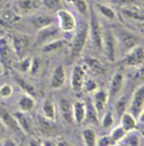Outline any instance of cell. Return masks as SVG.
<instances>
[{"mask_svg": "<svg viewBox=\"0 0 144 146\" xmlns=\"http://www.w3.org/2000/svg\"><path fill=\"white\" fill-rule=\"evenodd\" d=\"M117 45H118V51L121 54H127L132 48L140 45L141 38L138 34L133 31L126 29V27H118L113 30Z\"/></svg>", "mask_w": 144, "mask_h": 146, "instance_id": "6da1fadb", "label": "cell"}, {"mask_svg": "<svg viewBox=\"0 0 144 146\" xmlns=\"http://www.w3.org/2000/svg\"><path fill=\"white\" fill-rule=\"evenodd\" d=\"M102 51L108 61L115 62L118 58V45L115 37L113 30L104 29L103 31V40H102Z\"/></svg>", "mask_w": 144, "mask_h": 146, "instance_id": "7a4b0ae2", "label": "cell"}, {"mask_svg": "<svg viewBox=\"0 0 144 146\" xmlns=\"http://www.w3.org/2000/svg\"><path fill=\"white\" fill-rule=\"evenodd\" d=\"M88 37H89V32H88V24L82 25L76 33V35L74 36L71 44V49H69V56L71 59L75 60L77 59L79 56L82 54L84 47L88 42Z\"/></svg>", "mask_w": 144, "mask_h": 146, "instance_id": "3957f363", "label": "cell"}, {"mask_svg": "<svg viewBox=\"0 0 144 146\" xmlns=\"http://www.w3.org/2000/svg\"><path fill=\"white\" fill-rule=\"evenodd\" d=\"M128 112L131 113L134 118L138 119H142L144 111V85L140 84V85L135 88V91L133 92L132 97L130 99V103L128 105Z\"/></svg>", "mask_w": 144, "mask_h": 146, "instance_id": "277c9868", "label": "cell"}, {"mask_svg": "<svg viewBox=\"0 0 144 146\" xmlns=\"http://www.w3.org/2000/svg\"><path fill=\"white\" fill-rule=\"evenodd\" d=\"M103 31L104 29L98 19L96 11L92 10L90 12V22L88 24V32H89V36H90L93 45L99 50H102Z\"/></svg>", "mask_w": 144, "mask_h": 146, "instance_id": "5b68a950", "label": "cell"}, {"mask_svg": "<svg viewBox=\"0 0 144 146\" xmlns=\"http://www.w3.org/2000/svg\"><path fill=\"white\" fill-rule=\"evenodd\" d=\"M11 45L18 60L26 57V52L31 46V38L27 34L13 33L11 36Z\"/></svg>", "mask_w": 144, "mask_h": 146, "instance_id": "8992f818", "label": "cell"}, {"mask_svg": "<svg viewBox=\"0 0 144 146\" xmlns=\"http://www.w3.org/2000/svg\"><path fill=\"white\" fill-rule=\"evenodd\" d=\"M18 60L11 42L6 37H0V63L5 68H11Z\"/></svg>", "mask_w": 144, "mask_h": 146, "instance_id": "52a82bcc", "label": "cell"}, {"mask_svg": "<svg viewBox=\"0 0 144 146\" xmlns=\"http://www.w3.org/2000/svg\"><path fill=\"white\" fill-rule=\"evenodd\" d=\"M61 31L58 26H55L54 24H51L38 30V33L36 35V38L34 40V46L35 47H41L43 45L48 44L51 40H54L56 38H60Z\"/></svg>", "mask_w": 144, "mask_h": 146, "instance_id": "ba28073f", "label": "cell"}, {"mask_svg": "<svg viewBox=\"0 0 144 146\" xmlns=\"http://www.w3.org/2000/svg\"><path fill=\"white\" fill-rule=\"evenodd\" d=\"M56 19L59 23V29L63 33H73L77 27V21L72 12L65 9H60L56 11Z\"/></svg>", "mask_w": 144, "mask_h": 146, "instance_id": "9c48e42d", "label": "cell"}, {"mask_svg": "<svg viewBox=\"0 0 144 146\" xmlns=\"http://www.w3.org/2000/svg\"><path fill=\"white\" fill-rule=\"evenodd\" d=\"M144 62V49L141 45L135 46L124 55L122 64L128 68H142Z\"/></svg>", "mask_w": 144, "mask_h": 146, "instance_id": "30bf717a", "label": "cell"}, {"mask_svg": "<svg viewBox=\"0 0 144 146\" xmlns=\"http://www.w3.org/2000/svg\"><path fill=\"white\" fill-rule=\"evenodd\" d=\"M120 15L126 21L143 22V11L139 6H126L120 8Z\"/></svg>", "mask_w": 144, "mask_h": 146, "instance_id": "8fae6325", "label": "cell"}, {"mask_svg": "<svg viewBox=\"0 0 144 146\" xmlns=\"http://www.w3.org/2000/svg\"><path fill=\"white\" fill-rule=\"evenodd\" d=\"M0 121L3 123V125L6 128L10 129L11 131H13L18 135H23L24 134L22 132L21 128L18 127V122L15 120L13 113H11L10 111H8V110L2 108V107H0Z\"/></svg>", "mask_w": 144, "mask_h": 146, "instance_id": "7c38bea8", "label": "cell"}, {"mask_svg": "<svg viewBox=\"0 0 144 146\" xmlns=\"http://www.w3.org/2000/svg\"><path fill=\"white\" fill-rule=\"evenodd\" d=\"M86 70L81 66H75L73 68L72 74H71V86L74 91L79 92L82 90V85L86 80Z\"/></svg>", "mask_w": 144, "mask_h": 146, "instance_id": "4fadbf2b", "label": "cell"}, {"mask_svg": "<svg viewBox=\"0 0 144 146\" xmlns=\"http://www.w3.org/2000/svg\"><path fill=\"white\" fill-rule=\"evenodd\" d=\"M108 98H109V95H108L107 92L104 91V90H99L98 88L93 93L92 104H93V106H94V108L96 109L99 115L104 112V110L106 108V105L108 103Z\"/></svg>", "mask_w": 144, "mask_h": 146, "instance_id": "5bb4252c", "label": "cell"}, {"mask_svg": "<svg viewBox=\"0 0 144 146\" xmlns=\"http://www.w3.org/2000/svg\"><path fill=\"white\" fill-rule=\"evenodd\" d=\"M66 81V73L65 69L63 66H58L54 68L51 80H50V86L53 90H59L61 87H63Z\"/></svg>", "mask_w": 144, "mask_h": 146, "instance_id": "9a60e30c", "label": "cell"}, {"mask_svg": "<svg viewBox=\"0 0 144 146\" xmlns=\"http://www.w3.org/2000/svg\"><path fill=\"white\" fill-rule=\"evenodd\" d=\"M125 84V76L124 73L121 71H117L114 73V75L112 76L111 83H109V96L115 97L122 91V87Z\"/></svg>", "mask_w": 144, "mask_h": 146, "instance_id": "2e32d148", "label": "cell"}, {"mask_svg": "<svg viewBox=\"0 0 144 146\" xmlns=\"http://www.w3.org/2000/svg\"><path fill=\"white\" fill-rule=\"evenodd\" d=\"M86 118V103L79 99L73 104V120L76 124H82Z\"/></svg>", "mask_w": 144, "mask_h": 146, "instance_id": "e0dca14e", "label": "cell"}, {"mask_svg": "<svg viewBox=\"0 0 144 146\" xmlns=\"http://www.w3.org/2000/svg\"><path fill=\"white\" fill-rule=\"evenodd\" d=\"M13 116L15 118V120L18 122V127L21 128L22 132L24 134H29L31 132V120L30 118L27 116V112H23V111H15L13 113Z\"/></svg>", "mask_w": 144, "mask_h": 146, "instance_id": "ac0fdd59", "label": "cell"}, {"mask_svg": "<svg viewBox=\"0 0 144 146\" xmlns=\"http://www.w3.org/2000/svg\"><path fill=\"white\" fill-rule=\"evenodd\" d=\"M59 108L63 120L68 123H73V104L71 100L68 98H62L59 102Z\"/></svg>", "mask_w": 144, "mask_h": 146, "instance_id": "d6986e66", "label": "cell"}, {"mask_svg": "<svg viewBox=\"0 0 144 146\" xmlns=\"http://www.w3.org/2000/svg\"><path fill=\"white\" fill-rule=\"evenodd\" d=\"M41 6V0H18V10L25 14L34 13Z\"/></svg>", "mask_w": 144, "mask_h": 146, "instance_id": "ffe728a7", "label": "cell"}, {"mask_svg": "<svg viewBox=\"0 0 144 146\" xmlns=\"http://www.w3.org/2000/svg\"><path fill=\"white\" fill-rule=\"evenodd\" d=\"M41 113L45 119L54 122L56 120V106L51 99H47L42 103Z\"/></svg>", "mask_w": 144, "mask_h": 146, "instance_id": "44dd1931", "label": "cell"}, {"mask_svg": "<svg viewBox=\"0 0 144 146\" xmlns=\"http://www.w3.org/2000/svg\"><path fill=\"white\" fill-rule=\"evenodd\" d=\"M138 124V119L134 118L128 111L124 112L121 115V117H120V127H122L126 132H130V131H133V130H137Z\"/></svg>", "mask_w": 144, "mask_h": 146, "instance_id": "7402d4cb", "label": "cell"}, {"mask_svg": "<svg viewBox=\"0 0 144 146\" xmlns=\"http://www.w3.org/2000/svg\"><path fill=\"white\" fill-rule=\"evenodd\" d=\"M53 22H54L53 18L51 15L45 14V13L37 14V15L33 17V19H31V24L34 25V27L37 29V30L47 27L49 25L53 24Z\"/></svg>", "mask_w": 144, "mask_h": 146, "instance_id": "603a6c76", "label": "cell"}, {"mask_svg": "<svg viewBox=\"0 0 144 146\" xmlns=\"http://www.w3.org/2000/svg\"><path fill=\"white\" fill-rule=\"evenodd\" d=\"M36 105V100L35 97L30 96L28 94H24L22 95L20 99L18 100V106L20 108V111H23V112H29L34 109Z\"/></svg>", "mask_w": 144, "mask_h": 146, "instance_id": "cb8c5ba5", "label": "cell"}, {"mask_svg": "<svg viewBox=\"0 0 144 146\" xmlns=\"http://www.w3.org/2000/svg\"><path fill=\"white\" fill-rule=\"evenodd\" d=\"M86 103V118H84V121H88L90 124H98L100 121V118H99V113L96 109L94 108L93 104L91 100L87 99L84 100Z\"/></svg>", "mask_w": 144, "mask_h": 146, "instance_id": "d4e9b609", "label": "cell"}, {"mask_svg": "<svg viewBox=\"0 0 144 146\" xmlns=\"http://www.w3.org/2000/svg\"><path fill=\"white\" fill-rule=\"evenodd\" d=\"M66 44H67V42H66L65 39H63V38H56V39L51 40V42H49L48 44L41 46L40 48H41V50L43 52L50 54V52H55V51L62 49Z\"/></svg>", "mask_w": 144, "mask_h": 146, "instance_id": "484cf974", "label": "cell"}, {"mask_svg": "<svg viewBox=\"0 0 144 146\" xmlns=\"http://www.w3.org/2000/svg\"><path fill=\"white\" fill-rule=\"evenodd\" d=\"M121 143L124 146H140L141 143V135L139 132H137L135 130L127 132L125 137L121 140Z\"/></svg>", "mask_w": 144, "mask_h": 146, "instance_id": "4316f807", "label": "cell"}, {"mask_svg": "<svg viewBox=\"0 0 144 146\" xmlns=\"http://www.w3.org/2000/svg\"><path fill=\"white\" fill-rule=\"evenodd\" d=\"M96 10L100 12V14L104 17L107 20H111V21H115L117 20V13L114 9L108 5H105V3H98L96 5Z\"/></svg>", "mask_w": 144, "mask_h": 146, "instance_id": "83f0119b", "label": "cell"}, {"mask_svg": "<svg viewBox=\"0 0 144 146\" xmlns=\"http://www.w3.org/2000/svg\"><path fill=\"white\" fill-rule=\"evenodd\" d=\"M20 15L13 12H5L0 14V24L3 26H13L20 22Z\"/></svg>", "mask_w": 144, "mask_h": 146, "instance_id": "f1b7e54d", "label": "cell"}, {"mask_svg": "<svg viewBox=\"0 0 144 146\" xmlns=\"http://www.w3.org/2000/svg\"><path fill=\"white\" fill-rule=\"evenodd\" d=\"M82 141H84V146H96V133L93 129L91 128H86L82 130Z\"/></svg>", "mask_w": 144, "mask_h": 146, "instance_id": "f546056e", "label": "cell"}, {"mask_svg": "<svg viewBox=\"0 0 144 146\" xmlns=\"http://www.w3.org/2000/svg\"><path fill=\"white\" fill-rule=\"evenodd\" d=\"M42 60L38 57H35V58H31V63H30V68L29 71H28V74H30L31 76L36 78L38 75H40V73L42 71Z\"/></svg>", "mask_w": 144, "mask_h": 146, "instance_id": "4dcf8cb0", "label": "cell"}, {"mask_svg": "<svg viewBox=\"0 0 144 146\" xmlns=\"http://www.w3.org/2000/svg\"><path fill=\"white\" fill-rule=\"evenodd\" d=\"M30 63H31V58L30 57H24L22 59H18L14 63V66L21 73H28L30 68Z\"/></svg>", "mask_w": 144, "mask_h": 146, "instance_id": "1f68e13d", "label": "cell"}, {"mask_svg": "<svg viewBox=\"0 0 144 146\" xmlns=\"http://www.w3.org/2000/svg\"><path fill=\"white\" fill-rule=\"evenodd\" d=\"M67 2H71L73 6L77 9L80 14H84V15H87L89 13V6L87 3L86 0H67Z\"/></svg>", "mask_w": 144, "mask_h": 146, "instance_id": "d6a6232c", "label": "cell"}, {"mask_svg": "<svg viewBox=\"0 0 144 146\" xmlns=\"http://www.w3.org/2000/svg\"><path fill=\"white\" fill-rule=\"evenodd\" d=\"M126 133L127 132L124 130V128L118 125V127H115V128L112 130L109 136H111V139L114 141L115 143H119V142H121V140L125 137Z\"/></svg>", "mask_w": 144, "mask_h": 146, "instance_id": "836d02e7", "label": "cell"}, {"mask_svg": "<svg viewBox=\"0 0 144 146\" xmlns=\"http://www.w3.org/2000/svg\"><path fill=\"white\" fill-rule=\"evenodd\" d=\"M16 81H18V85L21 86V88H22L23 91H25V94H28V95L33 96V97L36 95L37 92L34 85H31L30 83H28L27 81H25V80H23V79H18Z\"/></svg>", "mask_w": 144, "mask_h": 146, "instance_id": "e575fe53", "label": "cell"}, {"mask_svg": "<svg viewBox=\"0 0 144 146\" xmlns=\"http://www.w3.org/2000/svg\"><path fill=\"white\" fill-rule=\"evenodd\" d=\"M41 3L50 11H58L62 9V0H41Z\"/></svg>", "mask_w": 144, "mask_h": 146, "instance_id": "d590c367", "label": "cell"}, {"mask_svg": "<svg viewBox=\"0 0 144 146\" xmlns=\"http://www.w3.org/2000/svg\"><path fill=\"white\" fill-rule=\"evenodd\" d=\"M87 66L96 74H103L104 71H105V69L103 68L102 63H100L96 59H88L87 60Z\"/></svg>", "mask_w": 144, "mask_h": 146, "instance_id": "8d00e7d4", "label": "cell"}, {"mask_svg": "<svg viewBox=\"0 0 144 146\" xmlns=\"http://www.w3.org/2000/svg\"><path fill=\"white\" fill-rule=\"evenodd\" d=\"M127 108H128V100H127V97L126 96H121V97L117 100L116 106H115L116 112L121 116L124 112H126L127 111Z\"/></svg>", "mask_w": 144, "mask_h": 146, "instance_id": "74e56055", "label": "cell"}, {"mask_svg": "<svg viewBox=\"0 0 144 146\" xmlns=\"http://www.w3.org/2000/svg\"><path fill=\"white\" fill-rule=\"evenodd\" d=\"M114 116L112 111H106L102 117V127L104 129H109L114 125Z\"/></svg>", "mask_w": 144, "mask_h": 146, "instance_id": "f35d334b", "label": "cell"}, {"mask_svg": "<svg viewBox=\"0 0 144 146\" xmlns=\"http://www.w3.org/2000/svg\"><path fill=\"white\" fill-rule=\"evenodd\" d=\"M82 88L87 93H94L98 90V84H96V81H93L92 79L86 78L84 82V85H82Z\"/></svg>", "mask_w": 144, "mask_h": 146, "instance_id": "ab89813d", "label": "cell"}, {"mask_svg": "<svg viewBox=\"0 0 144 146\" xmlns=\"http://www.w3.org/2000/svg\"><path fill=\"white\" fill-rule=\"evenodd\" d=\"M13 94V87L10 84H3L0 86V97L6 99L11 97Z\"/></svg>", "mask_w": 144, "mask_h": 146, "instance_id": "60d3db41", "label": "cell"}, {"mask_svg": "<svg viewBox=\"0 0 144 146\" xmlns=\"http://www.w3.org/2000/svg\"><path fill=\"white\" fill-rule=\"evenodd\" d=\"M114 143L115 142L111 139V136L108 134V135H103L101 137L96 139V146H111L112 144H114Z\"/></svg>", "mask_w": 144, "mask_h": 146, "instance_id": "b9f144b4", "label": "cell"}, {"mask_svg": "<svg viewBox=\"0 0 144 146\" xmlns=\"http://www.w3.org/2000/svg\"><path fill=\"white\" fill-rule=\"evenodd\" d=\"M115 3L119 5L121 7L126 6H139V3H141L142 0H113Z\"/></svg>", "mask_w": 144, "mask_h": 146, "instance_id": "7bdbcfd3", "label": "cell"}, {"mask_svg": "<svg viewBox=\"0 0 144 146\" xmlns=\"http://www.w3.org/2000/svg\"><path fill=\"white\" fill-rule=\"evenodd\" d=\"M0 146H18V143L11 137H5L0 142Z\"/></svg>", "mask_w": 144, "mask_h": 146, "instance_id": "ee69618b", "label": "cell"}, {"mask_svg": "<svg viewBox=\"0 0 144 146\" xmlns=\"http://www.w3.org/2000/svg\"><path fill=\"white\" fill-rule=\"evenodd\" d=\"M41 143L43 146H58L56 140H53V139H45V140H41Z\"/></svg>", "mask_w": 144, "mask_h": 146, "instance_id": "f6af8a7d", "label": "cell"}, {"mask_svg": "<svg viewBox=\"0 0 144 146\" xmlns=\"http://www.w3.org/2000/svg\"><path fill=\"white\" fill-rule=\"evenodd\" d=\"M28 146H43L41 143V140H39V139H37V137H34V139H31L29 141V143H28Z\"/></svg>", "mask_w": 144, "mask_h": 146, "instance_id": "bcb514c9", "label": "cell"}, {"mask_svg": "<svg viewBox=\"0 0 144 146\" xmlns=\"http://www.w3.org/2000/svg\"><path fill=\"white\" fill-rule=\"evenodd\" d=\"M6 127L3 125V123L0 121V142L6 137Z\"/></svg>", "mask_w": 144, "mask_h": 146, "instance_id": "7dc6e473", "label": "cell"}, {"mask_svg": "<svg viewBox=\"0 0 144 146\" xmlns=\"http://www.w3.org/2000/svg\"><path fill=\"white\" fill-rule=\"evenodd\" d=\"M56 143H58V146H72L66 140H64L63 137H59L56 140Z\"/></svg>", "mask_w": 144, "mask_h": 146, "instance_id": "c3c4849f", "label": "cell"}, {"mask_svg": "<svg viewBox=\"0 0 144 146\" xmlns=\"http://www.w3.org/2000/svg\"><path fill=\"white\" fill-rule=\"evenodd\" d=\"M5 72H6V68L3 67L1 63H0V76H2L3 74H5Z\"/></svg>", "mask_w": 144, "mask_h": 146, "instance_id": "681fc988", "label": "cell"}, {"mask_svg": "<svg viewBox=\"0 0 144 146\" xmlns=\"http://www.w3.org/2000/svg\"><path fill=\"white\" fill-rule=\"evenodd\" d=\"M111 146H124L121 143H114V144H112Z\"/></svg>", "mask_w": 144, "mask_h": 146, "instance_id": "f907efd6", "label": "cell"}, {"mask_svg": "<svg viewBox=\"0 0 144 146\" xmlns=\"http://www.w3.org/2000/svg\"><path fill=\"white\" fill-rule=\"evenodd\" d=\"M0 1H3V0H0Z\"/></svg>", "mask_w": 144, "mask_h": 146, "instance_id": "816d5d0a", "label": "cell"}]
</instances>
